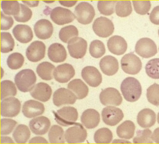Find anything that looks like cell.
<instances>
[{
  "label": "cell",
  "mask_w": 159,
  "mask_h": 144,
  "mask_svg": "<svg viewBox=\"0 0 159 144\" xmlns=\"http://www.w3.org/2000/svg\"><path fill=\"white\" fill-rule=\"evenodd\" d=\"M120 90L125 99L129 102L137 101L142 95L141 84L137 79L131 77L126 78L122 81Z\"/></svg>",
  "instance_id": "6da1fadb"
},
{
  "label": "cell",
  "mask_w": 159,
  "mask_h": 144,
  "mask_svg": "<svg viewBox=\"0 0 159 144\" xmlns=\"http://www.w3.org/2000/svg\"><path fill=\"white\" fill-rule=\"evenodd\" d=\"M34 72L30 69L21 70L15 75V84L19 90L23 92L30 91L36 82Z\"/></svg>",
  "instance_id": "7a4b0ae2"
},
{
  "label": "cell",
  "mask_w": 159,
  "mask_h": 144,
  "mask_svg": "<svg viewBox=\"0 0 159 144\" xmlns=\"http://www.w3.org/2000/svg\"><path fill=\"white\" fill-rule=\"evenodd\" d=\"M53 113L56 122L64 127L74 125L79 117L77 110L72 107H64Z\"/></svg>",
  "instance_id": "3957f363"
},
{
  "label": "cell",
  "mask_w": 159,
  "mask_h": 144,
  "mask_svg": "<svg viewBox=\"0 0 159 144\" xmlns=\"http://www.w3.org/2000/svg\"><path fill=\"white\" fill-rule=\"evenodd\" d=\"M75 15L77 21L81 24H89L95 17V9L91 4L83 2L76 6Z\"/></svg>",
  "instance_id": "277c9868"
},
{
  "label": "cell",
  "mask_w": 159,
  "mask_h": 144,
  "mask_svg": "<svg viewBox=\"0 0 159 144\" xmlns=\"http://www.w3.org/2000/svg\"><path fill=\"white\" fill-rule=\"evenodd\" d=\"M120 63L123 72L130 75L138 74L142 68L141 59L133 53L125 55L122 58Z\"/></svg>",
  "instance_id": "5b68a950"
},
{
  "label": "cell",
  "mask_w": 159,
  "mask_h": 144,
  "mask_svg": "<svg viewBox=\"0 0 159 144\" xmlns=\"http://www.w3.org/2000/svg\"><path fill=\"white\" fill-rule=\"evenodd\" d=\"M87 137V133L82 124L76 123L66 130L65 139L68 144H78L84 142Z\"/></svg>",
  "instance_id": "8992f818"
},
{
  "label": "cell",
  "mask_w": 159,
  "mask_h": 144,
  "mask_svg": "<svg viewBox=\"0 0 159 144\" xmlns=\"http://www.w3.org/2000/svg\"><path fill=\"white\" fill-rule=\"evenodd\" d=\"M93 29L98 36L107 38L111 36L114 31V25L107 18L100 17L96 19L93 24Z\"/></svg>",
  "instance_id": "52a82bcc"
},
{
  "label": "cell",
  "mask_w": 159,
  "mask_h": 144,
  "mask_svg": "<svg viewBox=\"0 0 159 144\" xmlns=\"http://www.w3.org/2000/svg\"><path fill=\"white\" fill-rule=\"evenodd\" d=\"M135 51L142 57L149 58L157 54V46L150 38H142L136 43Z\"/></svg>",
  "instance_id": "ba28073f"
},
{
  "label": "cell",
  "mask_w": 159,
  "mask_h": 144,
  "mask_svg": "<svg viewBox=\"0 0 159 144\" xmlns=\"http://www.w3.org/2000/svg\"><path fill=\"white\" fill-rule=\"evenodd\" d=\"M21 107V102L17 98H6L1 103V115L6 117H14L20 113Z\"/></svg>",
  "instance_id": "9c48e42d"
},
{
  "label": "cell",
  "mask_w": 159,
  "mask_h": 144,
  "mask_svg": "<svg viewBox=\"0 0 159 144\" xmlns=\"http://www.w3.org/2000/svg\"><path fill=\"white\" fill-rule=\"evenodd\" d=\"M50 17L54 23L61 25L70 23L76 18L70 10L60 7L52 9Z\"/></svg>",
  "instance_id": "30bf717a"
},
{
  "label": "cell",
  "mask_w": 159,
  "mask_h": 144,
  "mask_svg": "<svg viewBox=\"0 0 159 144\" xmlns=\"http://www.w3.org/2000/svg\"><path fill=\"white\" fill-rule=\"evenodd\" d=\"M70 56L75 59H81L86 53L87 42L81 37H75L70 40L68 45Z\"/></svg>",
  "instance_id": "8fae6325"
},
{
  "label": "cell",
  "mask_w": 159,
  "mask_h": 144,
  "mask_svg": "<svg viewBox=\"0 0 159 144\" xmlns=\"http://www.w3.org/2000/svg\"><path fill=\"white\" fill-rule=\"evenodd\" d=\"M77 97L69 89L60 88L54 92L53 102L58 107L65 105H73L77 100Z\"/></svg>",
  "instance_id": "7c38bea8"
},
{
  "label": "cell",
  "mask_w": 159,
  "mask_h": 144,
  "mask_svg": "<svg viewBox=\"0 0 159 144\" xmlns=\"http://www.w3.org/2000/svg\"><path fill=\"white\" fill-rule=\"evenodd\" d=\"M102 118L105 124L115 126L123 119V112L120 108L113 106L104 107L102 111Z\"/></svg>",
  "instance_id": "4fadbf2b"
},
{
  "label": "cell",
  "mask_w": 159,
  "mask_h": 144,
  "mask_svg": "<svg viewBox=\"0 0 159 144\" xmlns=\"http://www.w3.org/2000/svg\"><path fill=\"white\" fill-rule=\"evenodd\" d=\"M100 101L103 105L119 106L121 105L122 98L120 92L113 88L105 89L101 92L99 95Z\"/></svg>",
  "instance_id": "5bb4252c"
},
{
  "label": "cell",
  "mask_w": 159,
  "mask_h": 144,
  "mask_svg": "<svg viewBox=\"0 0 159 144\" xmlns=\"http://www.w3.org/2000/svg\"><path fill=\"white\" fill-rule=\"evenodd\" d=\"M46 53V46L42 41H35L28 46L26 56L29 61L37 62L44 58Z\"/></svg>",
  "instance_id": "9a60e30c"
},
{
  "label": "cell",
  "mask_w": 159,
  "mask_h": 144,
  "mask_svg": "<svg viewBox=\"0 0 159 144\" xmlns=\"http://www.w3.org/2000/svg\"><path fill=\"white\" fill-rule=\"evenodd\" d=\"M81 76L88 85L93 88L99 86L102 80L100 72L95 67L92 66H87L83 68Z\"/></svg>",
  "instance_id": "2e32d148"
},
{
  "label": "cell",
  "mask_w": 159,
  "mask_h": 144,
  "mask_svg": "<svg viewBox=\"0 0 159 144\" xmlns=\"http://www.w3.org/2000/svg\"><path fill=\"white\" fill-rule=\"evenodd\" d=\"M53 75L58 82L66 83L74 77L75 75V70L70 64L64 63L58 66L54 69Z\"/></svg>",
  "instance_id": "e0dca14e"
},
{
  "label": "cell",
  "mask_w": 159,
  "mask_h": 144,
  "mask_svg": "<svg viewBox=\"0 0 159 144\" xmlns=\"http://www.w3.org/2000/svg\"><path fill=\"white\" fill-rule=\"evenodd\" d=\"M45 110L43 104L37 101L30 100L25 102L22 107V112L25 116L31 118L43 114Z\"/></svg>",
  "instance_id": "ac0fdd59"
},
{
  "label": "cell",
  "mask_w": 159,
  "mask_h": 144,
  "mask_svg": "<svg viewBox=\"0 0 159 144\" xmlns=\"http://www.w3.org/2000/svg\"><path fill=\"white\" fill-rule=\"evenodd\" d=\"M34 31L36 37L40 39H48L53 33V25L50 21L47 19H41L34 25Z\"/></svg>",
  "instance_id": "d6986e66"
},
{
  "label": "cell",
  "mask_w": 159,
  "mask_h": 144,
  "mask_svg": "<svg viewBox=\"0 0 159 144\" xmlns=\"http://www.w3.org/2000/svg\"><path fill=\"white\" fill-rule=\"evenodd\" d=\"M51 126L50 119L45 116L35 118L30 122L29 127L33 133L36 135H44L48 131Z\"/></svg>",
  "instance_id": "ffe728a7"
},
{
  "label": "cell",
  "mask_w": 159,
  "mask_h": 144,
  "mask_svg": "<svg viewBox=\"0 0 159 144\" xmlns=\"http://www.w3.org/2000/svg\"><path fill=\"white\" fill-rule=\"evenodd\" d=\"M30 93L33 98L42 102H46L51 98L52 89L47 83L40 82L34 85Z\"/></svg>",
  "instance_id": "44dd1931"
},
{
  "label": "cell",
  "mask_w": 159,
  "mask_h": 144,
  "mask_svg": "<svg viewBox=\"0 0 159 144\" xmlns=\"http://www.w3.org/2000/svg\"><path fill=\"white\" fill-rule=\"evenodd\" d=\"M107 47L111 53L116 55H121L127 50V42L123 37L115 35L108 41Z\"/></svg>",
  "instance_id": "7402d4cb"
},
{
  "label": "cell",
  "mask_w": 159,
  "mask_h": 144,
  "mask_svg": "<svg viewBox=\"0 0 159 144\" xmlns=\"http://www.w3.org/2000/svg\"><path fill=\"white\" fill-rule=\"evenodd\" d=\"M99 67L104 74L112 76L116 74L119 70V62L114 57L106 56L100 60Z\"/></svg>",
  "instance_id": "603a6c76"
},
{
  "label": "cell",
  "mask_w": 159,
  "mask_h": 144,
  "mask_svg": "<svg viewBox=\"0 0 159 144\" xmlns=\"http://www.w3.org/2000/svg\"><path fill=\"white\" fill-rule=\"evenodd\" d=\"M12 33L16 39L23 44L30 42L34 37L31 28L25 24L16 25L13 29Z\"/></svg>",
  "instance_id": "cb8c5ba5"
},
{
  "label": "cell",
  "mask_w": 159,
  "mask_h": 144,
  "mask_svg": "<svg viewBox=\"0 0 159 144\" xmlns=\"http://www.w3.org/2000/svg\"><path fill=\"white\" fill-rule=\"evenodd\" d=\"M81 121L87 129H94L98 126L100 122V114L94 109H88L82 113Z\"/></svg>",
  "instance_id": "d4e9b609"
},
{
  "label": "cell",
  "mask_w": 159,
  "mask_h": 144,
  "mask_svg": "<svg viewBox=\"0 0 159 144\" xmlns=\"http://www.w3.org/2000/svg\"><path fill=\"white\" fill-rule=\"evenodd\" d=\"M48 55L54 63H61L67 58V54L64 46L59 43H53L48 47Z\"/></svg>",
  "instance_id": "484cf974"
},
{
  "label": "cell",
  "mask_w": 159,
  "mask_h": 144,
  "mask_svg": "<svg viewBox=\"0 0 159 144\" xmlns=\"http://www.w3.org/2000/svg\"><path fill=\"white\" fill-rule=\"evenodd\" d=\"M156 121V115L153 111L149 108H144L138 114V124L142 128H151L154 125Z\"/></svg>",
  "instance_id": "4316f807"
},
{
  "label": "cell",
  "mask_w": 159,
  "mask_h": 144,
  "mask_svg": "<svg viewBox=\"0 0 159 144\" xmlns=\"http://www.w3.org/2000/svg\"><path fill=\"white\" fill-rule=\"evenodd\" d=\"M68 88L72 90L80 100L85 98L89 92L87 85L80 79H75L70 81L68 84Z\"/></svg>",
  "instance_id": "83f0119b"
},
{
  "label": "cell",
  "mask_w": 159,
  "mask_h": 144,
  "mask_svg": "<svg viewBox=\"0 0 159 144\" xmlns=\"http://www.w3.org/2000/svg\"><path fill=\"white\" fill-rule=\"evenodd\" d=\"M135 125L131 121L127 120L123 122L116 129V134L120 138L130 139L135 133Z\"/></svg>",
  "instance_id": "f1b7e54d"
},
{
  "label": "cell",
  "mask_w": 159,
  "mask_h": 144,
  "mask_svg": "<svg viewBox=\"0 0 159 144\" xmlns=\"http://www.w3.org/2000/svg\"><path fill=\"white\" fill-rule=\"evenodd\" d=\"M55 68L54 65L51 63L44 62L37 66L36 72L42 79L49 81L53 78V71Z\"/></svg>",
  "instance_id": "f546056e"
},
{
  "label": "cell",
  "mask_w": 159,
  "mask_h": 144,
  "mask_svg": "<svg viewBox=\"0 0 159 144\" xmlns=\"http://www.w3.org/2000/svg\"><path fill=\"white\" fill-rule=\"evenodd\" d=\"M12 136L16 143L25 144L30 138V130L25 124H19L14 130Z\"/></svg>",
  "instance_id": "4dcf8cb0"
},
{
  "label": "cell",
  "mask_w": 159,
  "mask_h": 144,
  "mask_svg": "<svg viewBox=\"0 0 159 144\" xmlns=\"http://www.w3.org/2000/svg\"><path fill=\"white\" fill-rule=\"evenodd\" d=\"M48 139L51 144H64L65 135L63 129L60 126L53 125L48 132Z\"/></svg>",
  "instance_id": "1f68e13d"
},
{
  "label": "cell",
  "mask_w": 159,
  "mask_h": 144,
  "mask_svg": "<svg viewBox=\"0 0 159 144\" xmlns=\"http://www.w3.org/2000/svg\"><path fill=\"white\" fill-rule=\"evenodd\" d=\"M15 41L9 33H1V51L6 53L11 52L14 49Z\"/></svg>",
  "instance_id": "d6a6232c"
},
{
  "label": "cell",
  "mask_w": 159,
  "mask_h": 144,
  "mask_svg": "<svg viewBox=\"0 0 159 144\" xmlns=\"http://www.w3.org/2000/svg\"><path fill=\"white\" fill-rule=\"evenodd\" d=\"M113 133L108 128L98 129L94 134V140L97 144H109L113 139Z\"/></svg>",
  "instance_id": "836d02e7"
},
{
  "label": "cell",
  "mask_w": 159,
  "mask_h": 144,
  "mask_svg": "<svg viewBox=\"0 0 159 144\" xmlns=\"http://www.w3.org/2000/svg\"><path fill=\"white\" fill-rule=\"evenodd\" d=\"M79 35L77 28L73 25H68L61 29L59 31V37L61 41L65 43H69L70 40Z\"/></svg>",
  "instance_id": "e575fe53"
},
{
  "label": "cell",
  "mask_w": 159,
  "mask_h": 144,
  "mask_svg": "<svg viewBox=\"0 0 159 144\" xmlns=\"http://www.w3.org/2000/svg\"><path fill=\"white\" fill-rule=\"evenodd\" d=\"M17 94V89L14 83L10 80H4L1 83V100Z\"/></svg>",
  "instance_id": "d590c367"
},
{
  "label": "cell",
  "mask_w": 159,
  "mask_h": 144,
  "mask_svg": "<svg viewBox=\"0 0 159 144\" xmlns=\"http://www.w3.org/2000/svg\"><path fill=\"white\" fill-rule=\"evenodd\" d=\"M1 7L6 15H18L20 11V4L17 1H2Z\"/></svg>",
  "instance_id": "8d00e7d4"
},
{
  "label": "cell",
  "mask_w": 159,
  "mask_h": 144,
  "mask_svg": "<svg viewBox=\"0 0 159 144\" xmlns=\"http://www.w3.org/2000/svg\"><path fill=\"white\" fill-rule=\"evenodd\" d=\"M116 15L120 17H126L130 15L132 12L131 2L130 1L117 2L115 7Z\"/></svg>",
  "instance_id": "74e56055"
},
{
  "label": "cell",
  "mask_w": 159,
  "mask_h": 144,
  "mask_svg": "<svg viewBox=\"0 0 159 144\" xmlns=\"http://www.w3.org/2000/svg\"><path fill=\"white\" fill-rule=\"evenodd\" d=\"M105 46L101 41L96 40L92 41L89 47V52L93 57L99 58L105 54Z\"/></svg>",
  "instance_id": "f35d334b"
},
{
  "label": "cell",
  "mask_w": 159,
  "mask_h": 144,
  "mask_svg": "<svg viewBox=\"0 0 159 144\" xmlns=\"http://www.w3.org/2000/svg\"><path fill=\"white\" fill-rule=\"evenodd\" d=\"M147 75L154 79H159V58L151 59L145 66Z\"/></svg>",
  "instance_id": "ab89813d"
},
{
  "label": "cell",
  "mask_w": 159,
  "mask_h": 144,
  "mask_svg": "<svg viewBox=\"0 0 159 144\" xmlns=\"http://www.w3.org/2000/svg\"><path fill=\"white\" fill-rule=\"evenodd\" d=\"M152 132L149 129L138 130L136 133V136L133 139L134 144H153Z\"/></svg>",
  "instance_id": "60d3db41"
},
{
  "label": "cell",
  "mask_w": 159,
  "mask_h": 144,
  "mask_svg": "<svg viewBox=\"0 0 159 144\" xmlns=\"http://www.w3.org/2000/svg\"><path fill=\"white\" fill-rule=\"evenodd\" d=\"M24 57L21 53L15 52L9 55L7 59V65L11 69H19L24 63Z\"/></svg>",
  "instance_id": "b9f144b4"
},
{
  "label": "cell",
  "mask_w": 159,
  "mask_h": 144,
  "mask_svg": "<svg viewBox=\"0 0 159 144\" xmlns=\"http://www.w3.org/2000/svg\"><path fill=\"white\" fill-rule=\"evenodd\" d=\"M116 1H99L98 8L99 12L105 16H110L114 13Z\"/></svg>",
  "instance_id": "7bdbcfd3"
},
{
  "label": "cell",
  "mask_w": 159,
  "mask_h": 144,
  "mask_svg": "<svg viewBox=\"0 0 159 144\" xmlns=\"http://www.w3.org/2000/svg\"><path fill=\"white\" fill-rule=\"evenodd\" d=\"M147 99L149 103L155 106H159V85L154 84L147 89Z\"/></svg>",
  "instance_id": "ee69618b"
},
{
  "label": "cell",
  "mask_w": 159,
  "mask_h": 144,
  "mask_svg": "<svg viewBox=\"0 0 159 144\" xmlns=\"http://www.w3.org/2000/svg\"><path fill=\"white\" fill-rule=\"evenodd\" d=\"M32 15V12L30 8L25 5L20 4V12L18 15L13 16L16 21L20 23H25L30 20Z\"/></svg>",
  "instance_id": "f6af8a7d"
},
{
  "label": "cell",
  "mask_w": 159,
  "mask_h": 144,
  "mask_svg": "<svg viewBox=\"0 0 159 144\" xmlns=\"http://www.w3.org/2000/svg\"><path fill=\"white\" fill-rule=\"evenodd\" d=\"M135 11L140 15L147 14L151 8V2L149 1H133Z\"/></svg>",
  "instance_id": "bcb514c9"
},
{
  "label": "cell",
  "mask_w": 159,
  "mask_h": 144,
  "mask_svg": "<svg viewBox=\"0 0 159 144\" xmlns=\"http://www.w3.org/2000/svg\"><path fill=\"white\" fill-rule=\"evenodd\" d=\"M17 123L11 119L1 120V135H8L12 132Z\"/></svg>",
  "instance_id": "7dc6e473"
},
{
  "label": "cell",
  "mask_w": 159,
  "mask_h": 144,
  "mask_svg": "<svg viewBox=\"0 0 159 144\" xmlns=\"http://www.w3.org/2000/svg\"><path fill=\"white\" fill-rule=\"evenodd\" d=\"M14 24L13 18L5 15L2 11L1 12V30H7L12 27Z\"/></svg>",
  "instance_id": "c3c4849f"
},
{
  "label": "cell",
  "mask_w": 159,
  "mask_h": 144,
  "mask_svg": "<svg viewBox=\"0 0 159 144\" xmlns=\"http://www.w3.org/2000/svg\"><path fill=\"white\" fill-rule=\"evenodd\" d=\"M150 21L152 23L159 25V6L153 9L149 16Z\"/></svg>",
  "instance_id": "681fc988"
},
{
  "label": "cell",
  "mask_w": 159,
  "mask_h": 144,
  "mask_svg": "<svg viewBox=\"0 0 159 144\" xmlns=\"http://www.w3.org/2000/svg\"><path fill=\"white\" fill-rule=\"evenodd\" d=\"M48 142L42 137H35L29 141V144H48Z\"/></svg>",
  "instance_id": "f907efd6"
},
{
  "label": "cell",
  "mask_w": 159,
  "mask_h": 144,
  "mask_svg": "<svg viewBox=\"0 0 159 144\" xmlns=\"http://www.w3.org/2000/svg\"><path fill=\"white\" fill-rule=\"evenodd\" d=\"M59 3L61 5L66 7H72L75 6L76 4L77 1H59Z\"/></svg>",
  "instance_id": "816d5d0a"
},
{
  "label": "cell",
  "mask_w": 159,
  "mask_h": 144,
  "mask_svg": "<svg viewBox=\"0 0 159 144\" xmlns=\"http://www.w3.org/2000/svg\"><path fill=\"white\" fill-rule=\"evenodd\" d=\"M152 139L155 143L159 144V128L155 129L152 134Z\"/></svg>",
  "instance_id": "f5cc1de1"
},
{
  "label": "cell",
  "mask_w": 159,
  "mask_h": 144,
  "mask_svg": "<svg viewBox=\"0 0 159 144\" xmlns=\"http://www.w3.org/2000/svg\"><path fill=\"white\" fill-rule=\"evenodd\" d=\"M22 2L25 4V5L29 6L30 7H36L39 5V1H23Z\"/></svg>",
  "instance_id": "db71d44e"
},
{
  "label": "cell",
  "mask_w": 159,
  "mask_h": 144,
  "mask_svg": "<svg viewBox=\"0 0 159 144\" xmlns=\"http://www.w3.org/2000/svg\"><path fill=\"white\" fill-rule=\"evenodd\" d=\"M1 143H12L14 142L11 138L9 137H4L2 136L1 137Z\"/></svg>",
  "instance_id": "11a10c76"
},
{
  "label": "cell",
  "mask_w": 159,
  "mask_h": 144,
  "mask_svg": "<svg viewBox=\"0 0 159 144\" xmlns=\"http://www.w3.org/2000/svg\"><path fill=\"white\" fill-rule=\"evenodd\" d=\"M157 121H158V124H159V112L158 113V116H157Z\"/></svg>",
  "instance_id": "9f6ffc18"
},
{
  "label": "cell",
  "mask_w": 159,
  "mask_h": 144,
  "mask_svg": "<svg viewBox=\"0 0 159 144\" xmlns=\"http://www.w3.org/2000/svg\"><path fill=\"white\" fill-rule=\"evenodd\" d=\"M158 34H159V30H158Z\"/></svg>",
  "instance_id": "6f0895ef"
},
{
  "label": "cell",
  "mask_w": 159,
  "mask_h": 144,
  "mask_svg": "<svg viewBox=\"0 0 159 144\" xmlns=\"http://www.w3.org/2000/svg\"></svg>",
  "instance_id": "680465c9"
}]
</instances>
